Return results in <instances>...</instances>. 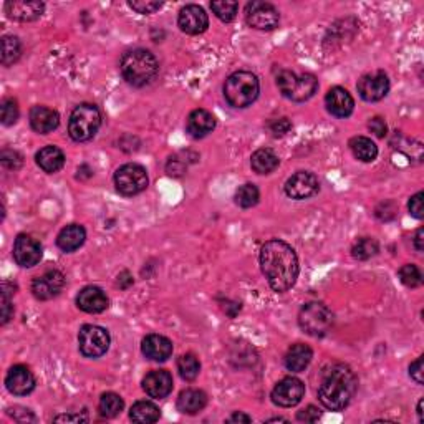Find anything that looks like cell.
Here are the masks:
<instances>
[{"mask_svg": "<svg viewBox=\"0 0 424 424\" xmlns=\"http://www.w3.org/2000/svg\"><path fill=\"white\" fill-rule=\"evenodd\" d=\"M211 9L216 14V17L221 18L222 22H232L237 17L239 4L230 2V0H221V2H212Z\"/></svg>", "mask_w": 424, "mask_h": 424, "instance_id": "8d00e7d4", "label": "cell"}, {"mask_svg": "<svg viewBox=\"0 0 424 424\" xmlns=\"http://www.w3.org/2000/svg\"><path fill=\"white\" fill-rule=\"evenodd\" d=\"M423 229H418L416 235H415V245H416V250L418 252H423L424 250V245H423Z\"/></svg>", "mask_w": 424, "mask_h": 424, "instance_id": "f907efd6", "label": "cell"}, {"mask_svg": "<svg viewBox=\"0 0 424 424\" xmlns=\"http://www.w3.org/2000/svg\"><path fill=\"white\" fill-rule=\"evenodd\" d=\"M148 173L141 164L128 163L115 173V186L120 194L136 196L148 188Z\"/></svg>", "mask_w": 424, "mask_h": 424, "instance_id": "ba28073f", "label": "cell"}, {"mask_svg": "<svg viewBox=\"0 0 424 424\" xmlns=\"http://www.w3.org/2000/svg\"><path fill=\"white\" fill-rule=\"evenodd\" d=\"M227 423H252V418L244 415V413H234Z\"/></svg>", "mask_w": 424, "mask_h": 424, "instance_id": "681fc988", "label": "cell"}, {"mask_svg": "<svg viewBox=\"0 0 424 424\" xmlns=\"http://www.w3.org/2000/svg\"><path fill=\"white\" fill-rule=\"evenodd\" d=\"M423 198H424V194L423 193H418V194L413 196V198L410 199V204H408V208H410L411 216L416 217V219H423V217H424Z\"/></svg>", "mask_w": 424, "mask_h": 424, "instance_id": "ee69618b", "label": "cell"}, {"mask_svg": "<svg viewBox=\"0 0 424 424\" xmlns=\"http://www.w3.org/2000/svg\"><path fill=\"white\" fill-rule=\"evenodd\" d=\"M216 128V118L214 115L208 110H194L193 113L188 116V123H186V129L193 138L199 139L212 133Z\"/></svg>", "mask_w": 424, "mask_h": 424, "instance_id": "cb8c5ba5", "label": "cell"}, {"mask_svg": "<svg viewBox=\"0 0 424 424\" xmlns=\"http://www.w3.org/2000/svg\"><path fill=\"white\" fill-rule=\"evenodd\" d=\"M0 163H2L4 168L17 171V169H20V166H22L23 159H22V156H20V153H17V151L4 149L2 153H0Z\"/></svg>", "mask_w": 424, "mask_h": 424, "instance_id": "ab89813d", "label": "cell"}, {"mask_svg": "<svg viewBox=\"0 0 424 424\" xmlns=\"http://www.w3.org/2000/svg\"><path fill=\"white\" fill-rule=\"evenodd\" d=\"M18 120V105L14 98H5L2 102V123L12 126Z\"/></svg>", "mask_w": 424, "mask_h": 424, "instance_id": "f35d334b", "label": "cell"}, {"mask_svg": "<svg viewBox=\"0 0 424 424\" xmlns=\"http://www.w3.org/2000/svg\"><path fill=\"white\" fill-rule=\"evenodd\" d=\"M297 418H299V421L315 423L318 420V418H320V411H318L315 406H309V408H307V410L300 411L299 415H297Z\"/></svg>", "mask_w": 424, "mask_h": 424, "instance_id": "7dc6e473", "label": "cell"}, {"mask_svg": "<svg viewBox=\"0 0 424 424\" xmlns=\"http://www.w3.org/2000/svg\"><path fill=\"white\" fill-rule=\"evenodd\" d=\"M280 15L269 2H249L245 5V22L257 30H274L279 25Z\"/></svg>", "mask_w": 424, "mask_h": 424, "instance_id": "30bf717a", "label": "cell"}, {"mask_svg": "<svg viewBox=\"0 0 424 424\" xmlns=\"http://www.w3.org/2000/svg\"><path fill=\"white\" fill-rule=\"evenodd\" d=\"M128 5L138 14H154L156 10L163 7V2H153V0H133V2H128Z\"/></svg>", "mask_w": 424, "mask_h": 424, "instance_id": "60d3db41", "label": "cell"}, {"mask_svg": "<svg viewBox=\"0 0 424 424\" xmlns=\"http://www.w3.org/2000/svg\"><path fill=\"white\" fill-rule=\"evenodd\" d=\"M312 358H314V351H312L310 346L304 345V343H297V345H292L290 350L287 351V355H285L287 370L292 371V373L304 371L305 368L310 365Z\"/></svg>", "mask_w": 424, "mask_h": 424, "instance_id": "4316f807", "label": "cell"}, {"mask_svg": "<svg viewBox=\"0 0 424 424\" xmlns=\"http://www.w3.org/2000/svg\"><path fill=\"white\" fill-rule=\"evenodd\" d=\"M277 87H279L280 93L285 98L292 100V102L302 103L310 100L318 90V80L315 75L312 73H295L290 70H284L277 77Z\"/></svg>", "mask_w": 424, "mask_h": 424, "instance_id": "8992f818", "label": "cell"}, {"mask_svg": "<svg viewBox=\"0 0 424 424\" xmlns=\"http://www.w3.org/2000/svg\"><path fill=\"white\" fill-rule=\"evenodd\" d=\"M178 371L183 380L186 381H194L196 378L199 376L201 371V363L198 358H196L193 353H186V355L179 356L178 360Z\"/></svg>", "mask_w": 424, "mask_h": 424, "instance_id": "836d02e7", "label": "cell"}, {"mask_svg": "<svg viewBox=\"0 0 424 424\" xmlns=\"http://www.w3.org/2000/svg\"><path fill=\"white\" fill-rule=\"evenodd\" d=\"M259 80L252 72H240L232 73L224 83V97L227 103L234 108H247L255 102L259 97Z\"/></svg>", "mask_w": 424, "mask_h": 424, "instance_id": "277c9868", "label": "cell"}, {"mask_svg": "<svg viewBox=\"0 0 424 424\" xmlns=\"http://www.w3.org/2000/svg\"><path fill=\"white\" fill-rule=\"evenodd\" d=\"M305 395V385L299 378L287 376L277 383L272 390V401L280 408L297 406Z\"/></svg>", "mask_w": 424, "mask_h": 424, "instance_id": "8fae6325", "label": "cell"}, {"mask_svg": "<svg viewBox=\"0 0 424 424\" xmlns=\"http://www.w3.org/2000/svg\"><path fill=\"white\" fill-rule=\"evenodd\" d=\"M208 405V395L204 391L189 388V390L181 391L178 398V410L184 415H198Z\"/></svg>", "mask_w": 424, "mask_h": 424, "instance_id": "d4e9b609", "label": "cell"}, {"mask_svg": "<svg viewBox=\"0 0 424 424\" xmlns=\"http://www.w3.org/2000/svg\"><path fill=\"white\" fill-rule=\"evenodd\" d=\"M299 325L307 335L325 336L333 325V315L320 302H310V304L302 307Z\"/></svg>", "mask_w": 424, "mask_h": 424, "instance_id": "52a82bcc", "label": "cell"}, {"mask_svg": "<svg viewBox=\"0 0 424 424\" xmlns=\"http://www.w3.org/2000/svg\"><path fill=\"white\" fill-rule=\"evenodd\" d=\"M250 164H252V169H254L257 174H270L272 171L279 168L280 159L272 149L260 148L252 154Z\"/></svg>", "mask_w": 424, "mask_h": 424, "instance_id": "f1b7e54d", "label": "cell"}, {"mask_svg": "<svg viewBox=\"0 0 424 424\" xmlns=\"http://www.w3.org/2000/svg\"><path fill=\"white\" fill-rule=\"evenodd\" d=\"M318 189H320V183L317 176L309 171H299L285 183V194L297 201L312 198L318 193Z\"/></svg>", "mask_w": 424, "mask_h": 424, "instance_id": "5bb4252c", "label": "cell"}, {"mask_svg": "<svg viewBox=\"0 0 424 424\" xmlns=\"http://www.w3.org/2000/svg\"><path fill=\"white\" fill-rule=\"evenodd\" d=\"M350 149L356 159L363 163H371L378 156V146L366 136H355L350 141Z\"/></svg>", "mask_w": 424, "mask_h": 424, "instance_id": "f546056e", "label": "cell"}, {"mask_svg": "<svg viewBox=\"0 0 424 424\" xmlns=\"http://www.w3.org/2000/svg\"><path fill=\"white\" fill-rule=\"evenodd\" d=\"M14 259L20 267L30 269L42 260V245L32 235L20 234L14 242Z\"/></svg>", "mask_w": 424, "mask_h": 424, "instance_id": "4fadbf2b", "label": "cell"}, {"mask_svg": "<svg viewBox=\"0 0 424 424\" xmlns=\"http://www.w3.org/2000/svg\"><path fill=\"white\" fill-rule=\"evenodd\" d=\"M325 105L328 113L336 116V118H348L355 110V102H353L351 95L341 87H333L328 90Z\"/></svg>", "mask_w": 424, "mask_h": 424, "instance_id": "ac0fdd59", "label": "cell"}, {"mask_svg": "<svg viewBox=\"0 0 424 424\" xmlns=\"http://www.w3.org/2000/svg\"><path fill=\"white\" fill-rule=\"evenodd\" d=\"M368 128H370L371 133H375L378 138H385L388 133V126L381 116H375V118H371L370 123H368Z\"/></svg>", "mask_w": 424, "mask_h": 424, "instance_id": "f6af8a7d", "label": "cell"}, {"mask_svg": "<svg viewBox=\"0 0 424 424\" xmlns=\"http://www.w3.org/2000/svg\"><path fill=\"white\" fill-rule=\"evenodd\" d=\"M378 250H380V245H378L375 239H371V237H363V239L356 240V244L353 245L351 255L355 257L356 260H368L371 259V257H375Z\"/></svg>", "mask_w": 424, "mask_h": 424, "instance_id": "e575fe53", "label": "cell"}, {"mask_svg": "<svg viewBox=\"0 0 424 424\" xmlns=\"http://www.w3.org/2000/svg\"><path fill=\"white\" fill-rule=\"evenodd\" d=\"M400 280L406 287H410V289H416V287H420L423 284L421 270L413 264L403 265L400 269Z\"/></svg>", "mask_w": 424, "mask_h": 424, "instance_id": "74e56055", "label": "cell"}, {"mask_svg": "<svg viewBox=\"0 0 424 424\" xmlns=\"http://www.w3.org/2000/svg\"><path fill=\"white\" fill-rule=\"evenodd\" d=\"M22 55V45L17 37L12 35H5L2 38V65L4 67H10L14 65Z\"/></svg>", "mask_w": 424, "mask_h": 424, "instance_id": "d6a6232c", "label": "cell"}, {"mask_svg": "<svg viewBox=\"0 0 424 424\" xmlns=\"http://www.w3.org/2000/svg\"><path fill=\"white\" fill-rule=\"evenodd\" d=\"M292 123L289 118H277L269 123V129L270 133H274V136H284L290 131Z\"/></svg>", "mask_w": 424, "mask_h": 424, "instance_id": "b9f144b4", "label": "cell"}, {"mask_svg": "<svg viewBox=\"0 0 424 424\" xmlns=\"http://www.w3.org/2000/svg\"><path fill=\"white\" fill-rule=\"evenodd\" d=\"M178 23L184 33L199 35L208 30L209 18L203 7H199L196 4H189L179 10Z\"/></svg>", "mask_w": 424, "mask_h": 424, "instance_id": "2e32d148", "label": "cell"}, {"mask_svg": "<svg viewBox=\"0 0 424 424\" xmlns=\"http://www.w3.org/2000/svg\"><path fill=\"white\" fill-rule=\"evenodd\" d=\"M77 305L87 314H102L108 309V297L100 287H85L77 297Z\"/></svg>", "mask_w": 424, "mask_h": 424, "instance_id": "603a6c76", "label": "cell"}, {"mask_svg": "<svg viewBox=\"0 0 424 424\" xmlns=\"http://www.w3.org/2000/svg\"><path fill=\"white\" fill-rule=\"evenodd\" d=\"M30 126L40 134H48L58 128L60 116L55 110L47 106H33L30 110Z\"/></svg>", "mask_w": 424, "mask_h": 424, "instance_id": "7402d4cb", "label": "cell"}, {"mask_svg": "<svg viewBox=\"0 0 424 424\" xmlns=\"http://www.w3.org/2000/svg\"><path fill=\"white\" fill-rule=\"evenodd\" d=\"M102 126V115L95 105L82 103L72 111L68 121V134L77 143L93 139Z\"/></svg>", "mask_w": 424, "mask_h": 424, "instance_id": "5b68a950", "label": "cell"}, {"mask_svg": "<svg viewBox=\"0 0 424 424\" xmlns=\"http://www.w3.org/2000/svg\"><path fill=\"white\" fill-rule=\"evenodd\" d=\"M123 408L124 403L121 400V396L116 395V393H105V395L100 398L98 410L100 415L103 418H116L123 411Z\"/></svg>", "mask_w": 424, "mask_h": 424, "instance_id": "1f68e13d", "label": "cell"}, {"mask_svg": "<svg viewBox=\"0 0 424 424\" xmlns=\"http://www.w3.org/2000/svg\"><path fill=\"white\" fill-rule=\"evenodd\" d=\"M356 88L365 102H380L390 92V80L385 72H373L361 77Z\"/></svg>", "mask_w": 424, "mask_h": 424, "instance_id": "7c38bea8", "label": "cell"}, {"mask_svg": "<svg viewBox=\"0 0 424 424\" xmlns=\"http://www.w3.org/2000/svg\"><path fill=\"white\" fill-rule=\"evenodd\" d=\"M5 386L15 396H27L35 388L33 373L23 365H15L5 376Z\"/></svg>", "mask_w": 424, "mask_h": 424, "instance_id": "e0dca14e", "label": "cell"}, {"mask_svg": "<svg viewBox=\"0 0 424 424\" xmlns=\"http://www.w3.org/2000/svg\"><path fill=\"white\" fill-rule=\"evenodd\" d=\"M410 375H411L413 380L418 383V385H423V383H424V378H423V356H420L416 361L411 363Z\"/></svg>", "mask_w": 424, "mask_h": 424, "instance_id": "bcb514c9", "label": "cell"}, {"mask_svg": "<svg viewBox=\"0 0 424 424\" xmlns=\"http://www.w3.org/2000/svg\"><path fill=\"white\" fill-rule=\"evenodd\" d=\"M45 10L43 2H27V0H10L5 4V12L10 18L17 20V22H33L42 17Z\"/></svg>", "mask_w": 424, "mask_h": 424, "instance_id": "ffe728a7", "label": "cell"}, {"mask_svg": "<svg viewBox=\"0 0 424 424\" xmlns=\"http://www.w3.org/2000/svg\"><path fill=\"white\" fill-rule=\"evenodd\" d=\"M55 423H87L88 418L87 416H80V415H60L53 420Z\"/></svg>", "mask_w": 424, "mask_h": 424, "instance_id": "c3c4849f", "label": "cell"}, {"mask_svg": "<svg viewBox=\"0 0 424 424\" xmlns=\"http://www.w3.org/2000/svg\"><path fill=\"white\" fill-rule=\"evenodd\" d=\"M161 413L159 408L151 401H138L134 403L133 408L129 411V418L134 423H141V424H149V423H156L159 420Z\"/></svg>", "mask_w": 424, "mask_h": 424, "instance_id": "4dcf8cb0", "label": "cell"}, {"mask_svg": "<svg viewBox=\"0 0 424 424\" xmlns=\"http://www.w3.org/2000/svg\"><path fill=\"white\" fill-rule=\"evenodd\" d=\"M85 239H87V232H85L83 226L70 224L60 230L57 245L63 252H73L85 244Z\"/></svg>", "mask_w": 424, "mask_h": 424, "instance_id": "484cf974", "label": "cell"}, {"mask_svg": "<svg viewBox=\"0 0 424 424\" xmlns=\"http://www.w3.org/2000/svg\"><path fill=\"white\" fill-rule=\"evenodd\" d=\"M65 287V275L57 269L43 272L32 282V292L35 299L38 300H52L60 295V292Z\"/></svg>", "mask_w": 424, "mask_h": 424, "instance_id": "9a60e30c", "label": "cell"}, {"mask_svg": "<svg viewBox=\"0 0 424 424\" xmlns=\"http://www.w3.org/2000/svg\"><path fill=\"white\" fill-rule=\"evenodd\" d=\"M259 199H260V193L259 189H257V186L254 184L240 186L235 193V204L244 209L254 208V206L259 203Z\"/></svg>", "mask_w": 424, "mask_h": 424, "instance_id": "d590c367", "label": "cell"}, {"mask_svg": "<svg viewBox=\"0 0 424 424\" xmlns=\"http://www.w3.org/2000/svg\"><path fill=\"white\" fill-rule=\"evenodd\" d=\"M35 159H37V164L40 168L48 174L58 173L65 166V154L57 146H45V148L38 151Z\"/></svg>", "mask_w": 424, "mask_h": 424, "instance_id": "83f0119b", "label": "cell"}, {"mask_svg": "<svg viewBox=\"0 0 424 424\" xmlns=\"http://www.w3.org/2000/svg\"><path fill=\"white\" fill-rule=\"evenodd\" d=\"M143 390L154 400H163L173 391V376L166 370L151 371L143 380Z\"/></svg>", "mask_w": 424, "mask_h": 424, "instance_id": "d6986e66", "label": "cell"}, {"mask_svg": "<svg viewBox=\"0 0 424 424\" xmlns=\"http://www.w3.org/2000/svg\"><path fill=\"white\" fill-rule=\"evenodd\" d=\"M141 351L151 361H166L173 355V343L163 335H148L141 343Z\"/></svg>", "mask_w": 424, "mask_h": 424, "instance_id": "44dd1931", "label": "cell"}, {"mask_svg": "<svg viewBox=\"0 0 424 424\" xmlns=\"http://www.w3.org/2000/svg\"><path fill=\"white\" fill-rule=\"evenodd\" d=\"M418 416H420V421L423 423V400L418 403Z\"/></svg>", "mask_w": 424, "mask_h": 424, "instance_id": "816d5d0a", "label": "cell"}, {"mask_svg": "<svg viewBox=\"0 0 424 424\" xmlns=\"http://www.w3.org/2000/svg\"><path fill=\"white\" fill-rule=\"evenodd\" d=\"M260 267L267 282L275 292H287L299 277V259L292 245L280 239L265 242L260 250Z\"/></svg>", "mask_w": 424, "mask_h": 424, "instance_id": "6da1fadb", "label": "cell"}, {"mask_svg": "<svg viewBox=\"0 0 424 424\" xmlns=\"http://www.w3.org/2000/svg\"><path fill=\"white\" fill-rule=\"evenodd\" d=\"M78 346L87 358L103 356L110 348V333L98 325H85L78 333Z\"/></svg>", "mask_w": 424, "mask_h": 424, "instance_id": "9c48e42d", "label": "cell"}, {"mask_svg": "<svg viewBox=\"0 0 424 424\" xmlns=\"http://www.w3.org/2000/svg\"><path fill=\"white\" fill-rule=\"evenodd\" d=\"M274 421H287L285 418H272V420H269L267 423H274Z\"/></svg>", "mask_w": 424, "mask_h": 424, "instance_id": "f5cc1de1", "label": "cell"}, {"mask_svg": "<svg viewBox=\"0 0 424 424\" xmlns=\"http://www.w3.org/2000/svg\"><path fill=\"white\" fill-rule=\"evenodd\" d=\"M120 70L123 78L133 87H146L158 77L159 63L149 50L136 48L126 52L121 58Z\"/></svg>", "mask_w": 424, "mask_h": 424, "instance_id": "3957f363", "label": "cell"}, {"mask_svg": "<svg viewBox=\"0 0 424 424\" xmlns=\"http://www.w3.org/2000/svg\"><path fill=\"white\" fill-rule=\"evenodd\" d=\"M358 380L350 366L333 365L323 376L322 385L318 388V400L327 410L341 411L350 405L356 393Z\"/></svg>", "mask_w": 424, "mask_h": 424, "instance_id": "7a4b0ae2", "label": "cell"}, {"mask_svg": "<svg viewBox=\"0 0 424 424\" xmlns=\"http://www.w3.org/2000/svg\"><path fill=\"white\" fill-rule=\"evenodd\" d=\"M14 315V307L12 300H10V292L7 290V285L4 284V292H2V325H5L10 318Z\"/></svg>", "mask_w": 424, "mask_h": 424, "instance_id": "7bdbcfd3", "label": "cell"}]
</instances>
